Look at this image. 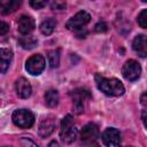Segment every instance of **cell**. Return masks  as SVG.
<instances>
[{
  "mask_svg": "<svg viewBox=\"0 0 147 147\" xmlns=\"http://www.w3.org/2000/svg\"><path fill=\"white\" fill-rule=\"evenodd\" d=\"M94 79H95L98 88L101 92H103L106 95L121 96L125 92V88H124L122 82L117 78H106V77L101 76L100 74H96Z\"/></svg>",
  "mask_w": 147,
  "mask_h": 147,
  "instance_id": "obj_1",
  "label": "cell"
},
{
  "mask_svg": "<svg viewBox=\"0 0 147 147\" xmlns=\"http://www.w3.org/2000/svg\"><path fill=\"white\" fill-rule=\"evenodd\" d=\"M78 136V131L75 127L74 117L71 115H67L62 122H61V131H60V138L65 144H71L76 140Z\"/></svg>",
  "mask_w": 147,
  "mask_h": 147,
  "instance_id": "obj_2",
  "label": "cell"
},
{
  "mask_svg": "<svg viewBox=\"0 0 147 147\" xmlns=\"http://www.w3.org/2000/svg\"><path fill=\"white\" fill-rule=\"evenodd\" d=\"M11 119L14 124L22 129L31 127L34 123V116L33 114L28 109H17L13 113Z\"/></svg>",
  "mask_w": 147,
  "mask_h": 147,
  "instance_id": "obj_3",
  "label": "cell"
},
{
  "mask_svg": "<svg viewBox=\"0 0 147 147\" xmlns=\"http://www.w3.org/2000/svg\"><path fill=\"white\" fill-rule=\"evenodd\" d=\"M25 69L29 74L33 76H38L45 69V59L40 54H34L30 56L25 63Z\"/></svg>",
  "mask_w": 147,
  "mask_h": 147,
  "instance_id": "obj_4",
  "label": "cell"
},
{
  "mask_svg": "<svg viewBox=\"0 0 147 147\" xmlns=\"http://www.w3.org/2000/svg\"><path fill=\"white\" fill-rule=\"evenodd\" d=\"M140 74H141V67L137 61L129 60L123 64L122 75L125 79L130 82H134L140 77Z\"/></svg>",
  "mask_w": 147,
  "mask_h": 147,
  "instance_id": "obj_5",
  "label": "cell"
},
{
  "mask_svg": "<svg viewBox=\"0 0 147 147\" xmlns=\"http://www.w3.org/2000/svg\"><path fill=\"white\" fill-rule=\"evenodd\" d=\"M91 21V16L88 13H86L85 10H80L78 11L76 15H74L65 24V28L68 30H78L80 28H83L84 25H86L88 22Z\"/></svg>",
  "mask_w": 147,
  "mask_h": 147,
  "instance_id": "obj_6",
  "label": "cell"
},
{
  "mask_svg": "<svg viewBox=\"0 0 147 147\" xmlns=\"http://www.w3.org/2000/svg\"><path fill=\"white\" fill-rule=\"evenodd\" d=\"M99 138V127L94 123H87L83 126L80 139L84 144H94Z\"/></svg>",
  "mask_w": 147,
  "mask_h": 147,
  "instance_id": "obj_7",
  "label": "cell"
},
{
  "mask_svg": "<svg viewBox=\"0 0 147 147\" xmlns=\"http://www.w3.org/2000/svg\"><path fill=\"white\" fill-rule=\"evenodd\" d=\"M71 96H72V101H74L72 106H74L75 111L77 114H82L84 111V100L91 98L90 92L84 88H78V90L72 91Z\"/></svg>",
  "mask_w": 147,
  "mask_h": 147,
  "instance_id": "obj_8",
  "label": "cell"
},
{
  "mask_svg": "<svg viewBox=\"0 0 147 147\" xmlns=\"http://www.w3.org/2000/svg\"><path fill=\"white\" fill-rule=\"evenodd\" d=\"M102 142L108 147H115L121 144V133L115 127H108L103 131L102 136Z\"/></svg>",
  "mask_w": 147,
  "mask_h": 147,
  "instance_id": "obj_9",
  "label": "cell"
},
{
  "mask_svg": "<svg viewBox=\"0 0 147 147\" xmlns=\"http://www.w3.org/2000/svg\"><path fill=\"white\" fill-rule=\"evenodd\" d=\"M15 91H16V94L20 98L28 99L31 95L32 88H31V85H30L29 80L24 77H21L15 82Z\"/></svg>",
  "mask_w": 147,
  "mask_h": 147,
  "instance_id": "obj_10",
  "label": "cell"
},
{
  "mask_svg": "<svg viewBox=\"0 0 147 147\" xmlns=\"http://www.w3.org/2000/svg\"><path fill=\"white\" fill-rule=\"evenodd\" d=\"M17 26H18V31L22 34H29L31 33L34 28H36V23L34 20L29 16V15H22L18 21H17Z\"/></svg>",
  "mask_w": 147,
  "mask_h": 147,
  "instance_id": "obj_11",
  "label": "cell"
},
{
  "mask_svg": "<svg viewBox=\"0 0 147 147\" xmlns=\"http://www.w3.org/2000/svg\"><path fill=\"white\" fill-rule=\"evenodd\" d=\"M132 48L140 57H147V36H137L132 41Z\"/></svg>",
  "mask_w": 147,
  "mask_h": 147,
  "instance_id": "obj_12",
  "label": "cell"
},
{
  "mask_svg": "<svg viewBox=\"0 0 147 147\" xmlns=\"http://www.w3.org/2000/svg\"><path fill=\"white\" fill-rule=\"evenodd\" d=\"M55 121L52 117L45 118L41 121V123L39 124V129H38V133L40 138H47L48 136H51L54 130H55Z\"/></svg>",
  "mask_w": 147,
  "mask_h": 147,
  "instance_id": "obj_13",
  "label": "cell"
},
{
  "mask_svg": "<svg viewBox=\"0 0 147 147\" xmlns=\"http://www.w3.org/2000/svg\"><path fill=\"white\" fill-rule=\"evenodd\" d=\"M11 59H13V52L9 48L2 47L0 51V71H1V74H5L7 71V69L10 65Z\"/></svg>",
  "mask_w": 147,
  "mask_h": 147,
  "instance_id": "obj_14",
  "label": "cell"
},
{
  "mask_svg": "<svg viewBox=\"0 0 147 147\" xmlns=\"http://www.w3.org/2000/svg\"><path fill=\"white\" fill-rule=\"evenodd\" d=\"M22 5V0H2L1 1V14L8 15L18 9Z\"/></svg>",
  "mask_w": 147,
  "mask_h": 147,
  "instance_id": "obj_15",
  "label": "cell"
},
{
  "mask_svg": "<svg viewBox=\"0 0 147 147\" xmlns=\"http://www.w3.org/2000/svg\"><path fill=\"white\" fill-rule=\"evenodd\" d=\"M37 42L38 40L33 36H29V34H24V37H21L18 39V45L23 49H32L37 46Z\"/></svg>",
  "mask_w": 147,
  "mask_h": 147,
  "instance_id": "obj_16",
  "label": "cell"
},
{
  "mask_svg": "<svg viewBox=\"0 0 147 147\" xmlns=\"http://www.w3.org/2000/svg\"><path fill=\"white\" fill-rule=\"evenodd\" d=\"M56 26V21L54 18H47L45 21L41 22L39 29H40V32L45 36H49L51 33H53L54 29Z\"/></svg>",
  "mask_w": 147,
  "mask_h": 147,
  "instance_id": "obj_17",
  "label": "cell"
},
{
  "mask_svg": "<svg viewBox=\"0 0 147 147\" xmlns=\"http://www.w3.org/2000/svg\"><path fill=\"white\" fill-rule=\"evenodd\" d=\"M44 98H45V103L51 108L57 106L59 103V92L56 90H48L45 93Z\"/></svg>",
  "mask_w": 147,
  "mask_h": 147,
  "instance_id": "obj_18",
  "label": "cell"
},
{
  "mask_svg": "<svg viewBox=\"0 0 147 147\" xmlns=\"http://www.w3.org/2000/svg\"><path fill=\"white\" fill-rule=\"evenodd\" d=\"M48 62L51 68H56L60 63V52L59 49H53L48 52Z\"/></svg>",
  "mask_w": 147,
  "mask_h": 147,
  "instance_id": "obj_19",
  "label": "cell"
},
{
  "mask_svg": "<svg viewBox=\"0 0 147 147\" xmlns=\"http://www.w3.org/2000/svg\"><path fill=\"white\" fill-rule=\"evenodd\" d=\"M137 22L141 28L147 29V9H144L140 11V14L137 17Z\"/></svg>",
  "mask_w": 147,
  "mask_h": 147,
  "instance_id": "obj_20",
  "label": "cell"
},
{
  "mask_svg": "<svg viewBox=\"0 0 147 147\" xmlns=\"http://www.w3.org/2000/svg\"><path fill=\"white\" fill-rule=\"evenodd\" d=\"M47 1L48 0H29L30 6L32 8H34V9H40V8L45 7L46 3H47Z\"/></svg>",
  "mask_w": 147,
  "mask_h": 147,
  "instance_id": "obj_21",
  "label": "cell"
},
{
  "mask_svg": "<svg viewBox=\"0 0 147 147\" xmlns=\"http://www.w3.org/2000/svg\"><path fill=\"white\" fill-rule=\"evenodd\" d=\"M52 9H57V10H62V9H64L65 8V1H63V0H54L53 2H52Z\"/></svg>",
  "mask_w": 147,
  "mask_h": 147,
  "instance_id": "obj_22",
  "label": "cell"
},
{
  "mask_svg": "<svg viewBox=\"0 0 147 147\" xmlns=\"http://www.w3.org/2000/svg\"><path fill=\"white\" fill-rule=\"evenodd\" d=\"M94 29H95L96 32H106L108 30V25L105 22H99V23H96Z\"/></svg>",
  "mask_w": 147,
  "mask_h": 147,
  "instance_id": "obj_23",
  "label": "cell"
},
{
  "mask_svg": "<svg viewBox=\"0 0 147 147\" xmlns=\"http://www.w3.org/2000/svg\"><path fill=\"white\" fill-rule=\"evenodd\" d=\"M1 28H0V34L1 36H3V34H6V32L9 30V25L6 23V22H1V25H0Z\"/></svg>",
  "mask_w": 147,
  "mask_h": 147,
  "instance_id": "obj_24",
  "label": "cell"
},
{
  "mask_svg": "<svg viewBox=\"0 0 147 147\" xmlns=\"http://www.w3.org/2000/svg\"><path fill=\"white\" fill-rule=\"evenodd\" d=\"M140 102L144 107H147V92H144L140 95Z\"/></svg>",
  "mask_w": 147,
  "mask_h": 147,
  "instance_id": "obj_25",
  "label": "cell"
},
{
  "mask_svg": "<svg viewBox=\"0 0 147 147\" xmlns=\"http://www.w3.org/2000/svg\"><path fill=\"white\" fill-rule=\"evenodd\" d=\"M141 118H142V122H144V125H145V126L147 127V110L142 113V117H141Z\"/></svg>",
  "mask_w": 147,
  "mask_h": 147,
  "instance_id": "obj_26",
  "label": "cell"
},
{
  "mask_svg": "<svg viewBox=\"0 0 147 147\" xmlns=\"http://www.w3.org/2000/svg\"><path fill=\"white\" fill-rule=\"evenodd\" d=\"M53 145L57 146V142H56V141H53V142H51V144H49V146H53Z\"/></svg>",
  "mask_w": 147,
  "mask_h": 147,
  "instance_id": "obj_27",
  "label": "cell"
},
{
  "mask_svg": "<svg viewBox=\"0 0 147 147\" xmlns=\"http://www.w3.org/2000/svg\"><path fill=\"white\" fill-rule=\"evenodd\" d=\"M141 1H144V2H146V1H147V0H141Z\"/></svg>",
  "mask_w": 147,
  "mask_h": 147,
  "instance_id": "obj_28",
  "label": "cell"
}]
</instances>
